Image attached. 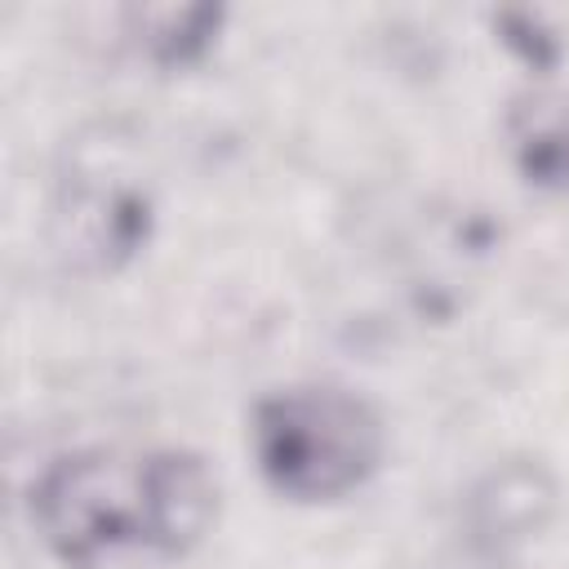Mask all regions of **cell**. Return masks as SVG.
I'll use <instances>...</instances> for the list:
<instances>
[{"label":"cell","instance_id":"obj_1","mask_svg":"<svg viewBox=\"0 0 569 569\" xmlns=\"http://www.w3.org/2000/svg\"><path fill=\"white\" fill-rule=\"evenodd\" d=\"M373 445V422L342 396H289L262 413L267 467L289 489L329 493L347 485Z\"/></svg>","mask_w":569,"mask_h":569}]
</instances>
